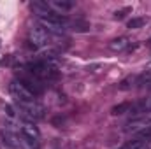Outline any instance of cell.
I'll list each match as a JSON object with an SVG mask.
<instances>
[{"instance_id":"cell-4","label":"cell","mask_w":151,"mask_h":149,"mask_svg":"<svg viewBox=\"0 0 151 149\" xmlns=\"http://www.w3.org/2000/svg\"><path fill=\"white\" fill-rule=\"evenodd\" d=\"M28 42L34 47H42L49 42V32L44 27H32L28 30Z\"/></svg>"},{"instance_id":"cell-6","label":"cell","mask_w":151,"mask_h":149,"mask_svg":"<svg viewBox=\"0 0 151 149\" xmlns=\"http://www.w3.org/2000/svg\"><path fill=\"white\" fill-rule=\"evenodd\" d=\"M19 133L25 135V137H28L30 140H35V142H37V139H39V130H37V126H34V123H23Z\"/></svg>"},{"instance_id":"cell-16","label":"cell","mask_w":151,"mask_h":149,"mask_svg":"<svg viewBox=\"0 0 151 149\" xmlns=\"http://www.w3.org/2000/svg\"><path fill=\"white\" fill-rule=\"evenodd\" d=\"M150 44H151V39H150Z\"/></svg>"},{"instance_id":"cell-3","label":"cell","mask_w":151,"mask_h":149,"mask_svg":"<svg viewBox=\"0 0 151 149\" xmlns=\"http://www.w3.org/2000/svg\"><path fill=\"white\" fill-rule=\"evenodd\" d=\"M18 77H19L18 81H21V82H23V84H25V86H27V88H28V90L35 95V97L44 93V86H42L40 79H37V77L32 74L28 69H25L21 74H18Z\"/></svg>"},{"instance_id":"cell-5","label":"cell","mask_w":151,"mask_h":149,"mask_svg":"<svg viewBox=\"0 0 151 149\" xmlns=\"http://www.w3.org/2000/svg\"><path fill=\"white\" fill-rule=\"evenodd\" d=\"M148 126H151V109L139 114V116H135V117H132L127 123V132H135L137 133L139 130L148 128Z\"/></svg>"},{"instance_id":"cell-14","label":"cell","mask_w":151,"mask_h":149,"mask_svg":"<svg viewBox=\"0 0 151 149\" xmlns=\"http://www.w3.org/2000/svg\"><path fill=\"white\" fill-rule=\"evenodd\" d=\"M137 137H139V139H146V140H151V126L139 130V132H137Z\"/></svg>"},{"instance_id":"cell-2","label":"cell","mask_w":151,"mask_h":149,"mask_svg":"<svg viewBox=\"0 0 151 149\" xmlns=\"http://www.w3.org/2000/svg\"><path fill=\"white\" fill-rule=\"evenodd\" d=\"M9 93L12 95V98L18 104H28V102H35V95L21 82V81H12L9 84Z\"/></svg>"},{"instance_id":"cell-1","label":"cell","mask_w":151,"mask_h":149,"mask_svg":"<svg viewBox=\"0 0 151 149\" xmlns=\"http://www.w3.org/2000/svg\"><path fill=\"white\" fill-rule=\"evenodd\" d=\"M27 69L35 75L37 79H40V81L56 77V63H55L53 60H49V58H46V60H39V62H34V63H30Z\"/></svg>"},{"instance_id":"cell-13","label":"cell","mask_w":151,"mask_h":149,"mask_svg":"<svg viewBox=\"0 0 151 149\" xmlns=\"http://www.w3.org/2000/svg\"><path fill=\"white\" fill-rule=\"evenodd\" d=\"M130 12H132V7H130V5H127V7H123V9L116 11V12H114V18H116V19H123V18H125L127 14H130Z\"/></svg>"},{"instance_id":"cell-10","label":"cell","mask_w":151,"mask_h":149,"mask_svg":"<svg viewBox=\"0 0 151 149\" xmlns=\"http://www.w3.org/2000/svg\"><path fill=\"white\" fill-rule=\"evenodd\" d=\"M69 27H72V30H76V32H88L90 30V25L86 21H70Z\"/></svg>"},{"instance_id":"cell-12","label":"cell","mask_w":151,"mask_h":149,"mask_svg":"<svg viewBox=\"0 0 151 149\" xmlns=\"http://www.w3.org/2000/svg\"><path fill=\"white\" fill-rule=\"evenodd\" d=\"M146 18H132L130 21H128V28H132V30H135V28H141V27H144L146 25Z\"/></svg>"},{"instance_id":"cell-7","label":"cell","mask_w":151,"mask_h":149,"mask_svg":"<svg viewBox=\"0 0 151 149\" xmlns=\"http://www.w3.org/2000/svg\"><path fill=\"white\" fill-rule=\"evenodd\" d=\"M128 46H130V42H128L127 37H118V39H113V40L109 42V49H111V51H116V53L125 51Z\"/></svg>"},{"instance_id":"cell-8","label":"cell","mask_w":151,"mask_h":149,"mask_svg":"<svg viewBox=\"0 0 151 149\" xmlns=\"http://www.w3.org/2000/svg\"><path fill=\"white\" fill-rule=\"evenodd\" d=\"M49 7H55V9H60V11H70L74 7V2H69V0H53V2H49Z\"/></svg>"},{"instance_id":"cell-9","label":"cell","mask_w":151,"mask_h":149,"mask_svg":"<svg viewBox=\"0 0 151 149\" xmlns=\"http://www.w3.org/2000/svg\"><path fill=\"white\" fill-rule=\"evenodd\" d=\"M137 75H130V77H127V79H123L121 82H119V90H123V91H127V90H132L135 84H137Z\"/></svg>"},{"instance_id":"cell-11","label":"cell","mask_w":151,"mask_h":149,"mask_svg":"<svg viewBox=\"0 0 151 149\" xmlns=\"http://www.w3.org/2000/svg\"><path fill=\"white\" fill-rule=\"evenodd\" d=\"M132 109V104L130 102H123V104H119V105H114L113 107V114L114 116H118V114H123V112H128Z\"/></svg>"},{"instance_id":"cell-15","label":"cell","mask_w":151,"mask_h":149,"mask_svg":"<svg viewBox=\"0 0 151 149\" xmlns=\"http://www.w3.org/2000/svg\"><path fill=\"white\" fill-rule=\"evenodd\" d=\"M4 111H5V114H7L9 117H14V114H16V112H14V109H12L11 105H4Z\"/></svg>"}]
</instances>
